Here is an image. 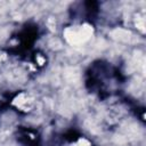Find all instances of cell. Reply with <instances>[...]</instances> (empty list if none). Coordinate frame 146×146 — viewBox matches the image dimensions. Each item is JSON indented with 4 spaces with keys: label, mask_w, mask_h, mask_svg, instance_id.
Segmentation results:
<instances>
[{
    "label": "cell",
    "mask_w": 146,
    "mask_h": 146,
    "mask_svg": "<svg viewBox=\"0 0 146 146\" xmlns=\"http://www.w3.org/2000/svg\"><path fill=\"white\" fill-rule=\"evenodd\" d=\"M91 34V30L89 26H83L80 30L75 31V30H71L67 31L66 33V38L70 42L72 43H76V42H82L84 40H87L89 38V35Z\"/></svg>",
    "instance_id": "6da1fadb"
}]
</instances>
